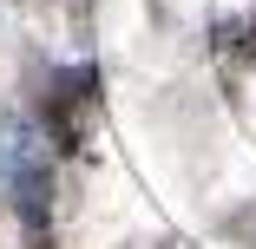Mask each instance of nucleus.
Here are the masks:
<instances>
[{"label":"nucleus","instance_id":"obj_1","mask_svg":"<svg viewBox=\"0 0 256 249\" xmlns=\"http://www.w3.org/2000/svg\"><path fill=\"white\" fill-rule=\"evenodd\" d=\"M0 190H7V210L26 230L33 249L53 243V138L40 131V118H26L20 105L0 98Z\"/></svg>","mask_w":256,"mask_h":249},{"label":"nucleus","instance_id":"obj_3","mask_svg":"<svg viewBox=\"0 0 256 249\" xmlns=\"http://www.w3.org/2000/svg\"><path fill=\"white\" fill-rule=\"evenodd\" d=\"M250 46H256V13H250Z\"/></svg>","mask_w":256,"mask_h":249},{"label":"nucleus","instance_id":"obj_2","mask_svg":"<svg viewBox=\"0 0 256 249\" xmlns=\"http://www.w3.org/2000/svg\"><path fill=\"white\" fill-rule=\"evenodd\" d=\"M92 105H98V72H92V66H53V72H46L40 131L53 138V151H86Z\"/></svg>","mask_w":256,"mask_h":249}]
</instances>
